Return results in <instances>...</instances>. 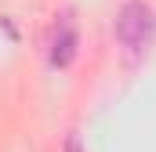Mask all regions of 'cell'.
Wrapping results in <instances>:
<instances>
[{"label": "cell", "instance_id": "1", "mask_svg": "<svg viewBox=\"0 0 156 152\" xmlns=\"http://www.w3.org/2000/svg\"><path fill=\"white\" fill-rule=\"evenodd\" d=\"M153 29H156V18L153 11L142 4V0H127L116 15V40L123 43V51L131 58L145 54L149 43H153Z\"/></svg>", "mask_w": 156, "mask_h": 152}, {"label": "cell", "instance_id": "2", "mask_svg": "<svg viewBox=\"0 0 156 152\" xmlns=\"http://www.w3.org/2000/svg\"><path fill=\"white\" fill-rule=\"evenodd\" d=\"M76 43H80V36H76V26H73V18L69 15H62L58 18V26H55V36H51V65H69L73 58H76Z\"/></svg>", "mask_w": 156, "mask_h": 152}, {"label": "cell", "instance_id": "3", "mask_svg": "<svg viewBox=\"0 0 156 152\" xmlns=\"http://www.w3.org/2000/svg\"><path fill=\"white\" fill-rule=\"evenodd\" d=\"M66 152H80V141H76V134H69V141H66Z\"/></svg>", "mask_w": 156, "mask_h": 152}]
</instances>
